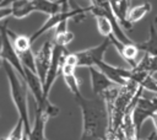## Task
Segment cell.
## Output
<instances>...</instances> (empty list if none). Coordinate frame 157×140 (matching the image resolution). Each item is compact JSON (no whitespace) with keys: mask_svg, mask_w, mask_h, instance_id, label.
I'll list each match as a JSON object with an SVG mask.
<instances>
[{"mask_svg":"<svg viewBox=\"0 0 157 140\" xmlns=\"http://www.w3.org/2000/svg\"><path fill=\"white\" fill-rule=\"evenodd\" d=\"M67 53V49L56 44H53V50H52V59H50V64L45 75V79L43 81V97L45 99H49V93L50 90L58 77V75L60 74V69H61V63H63V58L64 55Z\"/></svg>","mask_w":157,"mask_h":140,"instance_id":"5b68a950","label":"cell"},{"mask_svg":"<svg viewBox=\"0 0 157 140\" xmlns=\"http://www.w3.org/2000/svg\"><path fill=\"white\" fill-rule=\"evenodd\" d=\"M156 112H157V95L152 98H145L140 96L136 99L131 109V117H132V123H134L137 138L140 136V130L145 120L151 118V115L155 114Z\"/></svg>","mask_w":157,"mask_h":140,"instance_id":"277c9868","label":"cell"},{"mask_svg":"<svg viewBox=\"0 0 157 140\" xmlns=\"http://www.w3.org/2000/svg\"><path fill=\"white\" fill-rule=\"evenodd\" d=\"M11 16L15 18H23L34 12L31 0H15L11 5Z\"/></svg>","mask_w":157,"mask_h":140,"instance_id":"e0dca14e","label":"cell"},{"mask_svg":"<svg viewBox=\"0 0 157 140\" xmlns=\"http://www.w3.org/2000/svg\"><path fill=\"white\" fill-rule=\"evenodd\" d=\"M7 34H9L10 39H11V43H12L15 50L17 52V54L31 49L32 42H31V39H29L28 36L15 33L13 31H11V29H9V28H7Z\"/></svg>","mask_w":157,"mask_h":140,"instance_id":"ac0fdd59","label":"cell"},{"mask_svg":"<svg viewBox=\"0 0 157 140\" xmlns=\"http://www.w3.org/2000/svg\"><path fill=\"white\" fill-rule=\"evenodd\" d=\"M110 43L114 45V48L117 49V52L119 53V55L131 66L135 68L137 64V55L140 53V49L137 48L136 43L130 42V43H123L120 42L114 34H112L109 37Z\"/></svg>","mask_w":157,"mask_h":140,"instance_id":"9c48e42d","label":"cell"},{"mask_svg":"<svg viewBox=\"0 0 157 140\" xmlns=\"http://www.w3.org/2000/svg\"><path fill=\"white\" fill-rule=\"evenodd\" d=\"M82 112V135L80 140H105L109 128V111L103 96L75 97Z\"/></svg>","mask_w":157,"mask_h":140,"instance_id":"6da1fadb","label":"cell"},{"mask_svg":"<svg viewBox=\"0 0 157 140\" xmlns=\"http://www.w3.org/2000/svg\"><path fill=\"white\" fill-rule=\"evenodd\" d=\"M86 14H90V6H87V7H75V9H72V10H69V9H67V10H61V11L54 14V15H50V16L45 20V22L29 37V39H31V42L33 43V42H34L37 38H39L43 33L48 32V31L52 29V28H55L60 22L67 21L69 18L85 17Z\"/></svg>","mask_w":157,"mask_h":140,"instance_id":"3957f363","label":"cell"},{"mask_svg":"<svg viewBox=\"0 0 157 140\" xmlns=\"http://www.w3.org/2000/svg\"><path fill=\"white\" fill-rule=\"evenodd\" d=\"M1 5H2V0H0V7H1Z\"/></svg>","mask_w":157,"mask_h":140,"instance_id":"f546056e","label":"cell"},{"mask_svg":"<svg viewBox=\"0 0 157 140\" xmlns=\"http://www.w3.org/2000/svg\"><path fill=\"white\" fill-rule=\"evenodd\" d=\"M105 140H107V139H105Z\"/></svg>","mask_w":157,"mask_h":140,"instance_id":"4dcf8cb0","label":"cell"},{"mask_svg":"<svg viewBox=\"0 0 157 140\" xmlns=\"http://www.w3.org/2000/svg\"><path fill=\"white\" fill-rule=\"evenodd\" d=\"M2 64H4V60L1 58V39H0V68H2Z\"/></svg>","mask_w":157,"mask_h":140,"instance_id":"484cf974","label":"cell"},{"mask_svg":"<svg viewBox=\"0 0 157 140\" xmlns=\"http://www.w3.org/2000/svg\"><path fill=\"white\" fill-rule=\"evenodd\" d=\"M151 10H152V5L150 2H142V4H139V5H135V6L130 7L128 10V14H126V21H128V23L134 25V23L139 22Z\"/></svg>","mask_w":157,"mask_h":140,"instance_id":"2e32d148","label":"cell"},{"mask_svg":"<svg viewBox=\"0 0 157 140\" xmlns=\"http://www.w3.org/2000/svg\"><path fill=\"white\" fill-rule=\"evenodd\" d=\"M52 50H53V42H45L39 50L34 54V63H36V71L39 76L42 84L45 79L50 59H52Z\"/></svg>","mask_w":157,"mask_h":140,"instance_id":"30bf717a","label":"cell"},{"mask_svg":"<svg viewBox=\"0 0 157 140\" xmlns=\"http://www.w3.org/2000/svg\"><path fill=\"white\" fill-rule=\"evenodd\" d=\"M2 68L5 70L9 87H10V95L12 98V102L16 107L18 118L22 119L25 125V133L29 135L31 133V125H29V115H28V102H27V86L25 81L21 79V76L16 72V70L6 61H4Z\"/></svg>","mask_w":157,"mask_h":140,"instance_id":"7a4b0ae2","label":"cell"},{"mask_svg":"<svg viewBox=\"0 0 157 140\" xmlns=\"http://www.w3.org/2000/svg\"><path fill=\"white\" fill-rule=\"evenodd\" d=\"M90 77H91V86L94 96H103L108 90L115 86L98 68L96 66H90Z\"/></svg>","mask_w":157,"mask_h":140,"instance_id":"8fae6325","label":"cell"},{"mask_svg":"<svg viewBox=\"0 0 157 140\" xmlns=\"http://www.w3.org/2000/svg\"><path fill=\"white\" fill-rule=\"evenodd\" d=\"M10 16H11V7H10V6L0 7V21L7 18V17H10Z\"/></svg>","mask_w":157,"mask_h":140,"instance_id":"603a6c76","label":"cell"},{"mask_svg":"<svg viewBox=\"0 0 157 140\" xmlns=\"http://www.w3.org/2000/svg\"><path fill=\"white\" fill-rule=\"evenodd\" d=\"M94 18H96L97 29L101 36H103L104 38H109L112 34H114L112 21L105 15H94Z\"/></svg>","mask_w":157,"mask_h":140,"instance_id":"ffe728a7","label":"cell"},{"mask_svg":"<svg viewBox=\"0 0 157 140\" xmlns=\"http://www.w3.org/2000/svg\"><path fill=\"white\" fill-rule=\"evenodd\" d=\"M74 39V33L71 31H69L67 28V21H63L60 22L56 27H55V32H54V38H53V44L60 45L66 48Z\"/></svg>","mask_w":157,"mask_h":140,"instance_id":"9a60e30c","label":"cell"},{"mask_svg":"<svg viewBox=\"0 0 157 140\" xmlns=\"http://www.w3.org/2000/svg\"><path fill=\"white\" fill-rule=\"evenodd\" d=\"M153 77H155V79H156V80H157V72H156V74H155V75H153Z\"/></svg>","mask_w":157,"mask_h":140,"instance_id":"f1b7e54d","label":"cell"},{"mask_svg":"<svg viewBox=\"0 0 157 140\" xmlns=\"http://www.w3.org/2000/svg\"><path fill=\"white\" fill-rule=\"evenodd\" d=\"M18 56H20V60H21L23 68L29 69L33 72H37L36 71V63H34V53L32 52V48L26 50V52L18 53Z\"/></svg>","mask_w":157,"mask_h":140,"instance_id":"44dd1931","label":"cell"},{"mask_svg":"<svg viewBox=\"0 0 157 140\" xmlns=\"http://www.w3.org/2000/svg\"><path fill=\"white\" fill-rule=\"evenodd\" d=\"M0 39H1V58L4 61L9 63L15 70L16 72L21 76V79H23L25 76V68L20 60V56L17 54V52L15 50L11 39L7 34V22H5L4 25L0 26Z\"/></svg>","mask_w":157,"mask_h":140,"instance_id":"8992f818","label":"cell"},{"mask_svg":"<svg viewBox=\"0 0 157 140\" xmlns=\"http://www.w3.org/2000/svg\"><path fill=\"white\" fill-rule=\"evenodd\" d=\"M34 122L31 128L28 140H45V125L49 117L38 106H34Z\"/></svg>","mask_w":157,"mask_h":140,"instance_id":"7c38bea8","label":"cell"},{"mask_svg":"<svg viewBox=\"0 0 157 140\" xmlns=\"http://www.w3.org/2000/svg\"><path fill=\"white\" fill-rule=\"evenodd\" d=\"M135 69L145 71V72H147V74L153 76L157 72V56L144 53V56L137 61Z\"/></svg>","mask_w":157,"mask_h":140,"instance_id":"d6986e66","label":"cell"},{"mask_svg":"<svg viewBox=\"0 0 157 140\" xmlns=\"http://www.w3.org/2000/svg\"><path fill=\"white\" fill-rule=\"evenodd\" d=\"M150 119L152 120V124H153V126H155V133L157 134V112H156L155 114H152Z\"/></svg>","mask_w":157,"mask_h":140,"instance_id":"cb8c5ba5","label":"cell"},{"mask_svg":"<svg viewBox=\"0 0 157 140\" xmlns=\"http://www.w3.org/2000/svg\"><path fill=\"white\" fill-rule=\"evenodd\" d=\"M110 39L109 38H104V41L92 48L88 49H83L80 52H75L76 55V60H77V66H96L99 61L103 60L104 54L107 52V49L110 45Z\"/></svg>","mask_w":157,"mask_h":140,"instance_id":"52a82bcc","label":"cell"},{"mask_svg":"<svg viewBox=\"0 0 157 140\" xmlns=\"http://www.w3.org/2000/svg\"><path fill=\"white\" fill-rule=\"evenodd\" d=\"M147 140H157V134H156L155 131H153V133H151V134L148 135Z\"/></svg>","mask_w":157,"mask_h":140,"instance_id":"d4e9b609","label":"cell"},{"mask_svg":"<svg viewBox=\"0 0 157 140\" xmlns=\"http://www.w3.org/2000/svg\"><path fill=\"white\" fill-rule=\"evenodd\" d=\"M96 68H98L113 84H115L118 86L126 85V82L130 80V76H131V69L118 68V66L105 63L104 60L99 61L96 65Z\"/></svg>","mask_w":157,"mask_h":140,"instance_id":"ba28073f","label":"cell"},{"mask_svg":"<svg viewBox=\"0 0 157 140\" xmlns=\"http://www.w3.org/2000/svg\"><path fill=\"white\" fill-rule=\"evenodd\" d=\"M64 59V58H63ZM75 70H76V66L72 65V64H69V63H65L63 61L61 63V69H60V74L65 81V85L67 86V88L70 90V92L74 95V97L81 95V91H80V84H78V80L76 77V74H75Z\"/></svg>","mask_w":157,"mask_h":140,"instance_id":"4fadbf2b","label":"cell"},{"mask_svg":"<svg viewBox=\"0 0 157 140\" xmlns=\"http://www.w3.org/2000/svg\"><path fill=\"white\" fill-rule=\"evenodd\" d=\"M135 140H147V139H142V138H140V136H139V138H136Z\"/></svg>","mask_w":157,"mask_h":140,"instance_id":"4316f807","label":"cell"},{"mask_svg":"<svg viewBox=\"0 0 157 140\" xmlns=\"http://www.w3.org/2000/svg\"><path fill=\"white\" fill-rule=\"evenodd\" d=\"M23 134H25V125H23L22 119L18 118L16 124H15V126L12 128L10 134L7 135V139L9 140H22Z\"/></svg>","mask_w":157,"mask_h":140,"instance_id":"7402d4cb","label":"cell"},{"mask_svg":"<svg viewBox=\"0 0 157 140\" xmlns=\"http://www.w3.org/2000/svg\"><path fill=\"white\" fill-rule=\"evenodd\" d=\"M136 45L140 49V52H144L145 54L157 56V28H156V23L153 21L150 23L148 38L144 42L136 43Z\"/></svg>","mask_w":157,"mask_h":140,"instance_id":"5bb4252c","label":"cell"},{"mask_svg":"<svg viewBox=\"0 0 157 140\" xmlns=\"http://www.w3.org/2000/svg\"><path fill=\"white\" fill-rule=\"evenodd\" d=\"M45 140H47V139H45Z\"/></svg>","mask_w":157,"mask_h":140,"instance_id":"1f68e13d","label":"cell"},{"mask_svg":"<svg viewBox=\"0 0 157 140\" xmlns=\"http://www.w3.org/2000/svg\"><path fill=\"white\" fill-rule=\"evenodd\" d=\"M153 22H155V23H156V25H157V16H156V17H155V20H153Z\"/></svg>","mask_w":157,"mask_h":140,"instance_id":"83f0119b","label":"cell"}]
</instances>
